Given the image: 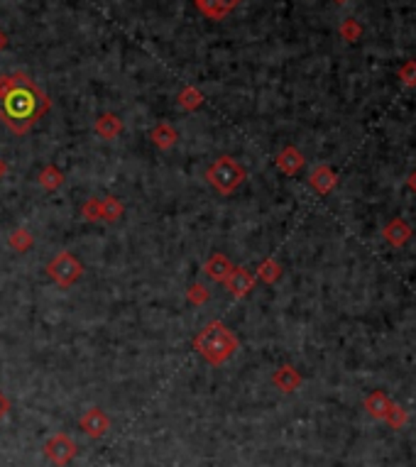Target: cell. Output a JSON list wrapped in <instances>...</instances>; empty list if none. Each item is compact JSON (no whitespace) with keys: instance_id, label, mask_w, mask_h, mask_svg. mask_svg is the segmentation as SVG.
Masks as SVG:
<instances>
[{"instance_id":"1","label":"cell","mask_w":416,"mask_h":467,"mask_svg":"<svg viewBox=\"0 0 416 467\" xmlns=\"http://www.w3.org/2000/svg\"><path fill=\"white\" fill-rule=\"evenodd\" d=\"M49 111V98L27 73L0 76V117L15 135H25Z\"/></svg>"},{"instance_id":"2","label":"cell","mask_w":416,"mask_h":467,"mask_svg":"<svg viewBox=\"0 0 416 467\" xmlns=\"http://www.w3.org/2000/svg\"><path fill=\"white\" fill-rule=\"evenodd\" d=\"M194 348H196L198 355H201L206 362L220 365V362H225L238 350V338L225 328L223 323L213 321V323H208L206 328L198 333V338L194 340Z\"/></svg>"},{"instance_id":"3","label":"cell","mask_w":416,"mask_h":467,"mask_svg":"<svg viewBox=\"0 0 416 467\" xmlns=\"http://www.w3.org/2000/svg\"><path fill=\"white\" fill-rule=\"evenodd\" d=\"M206 179H208V184L213 186L218 194L228 196L245 181V169H242V164H238L233 157L223 155L208 167Z\"/></svg>"},{"instance_id":"4","label":"cell","mask_w":416,"mask_h":467,"mask_svg":"<svg viewBox=\"0 0 416 467\" xmlns=\"http://www.w3.org/2000/svg\"><path fill=\"white\" fill-rule=\"evenodd\" d=\"M81 272H84V267H81L79 260H76L71 252H59V255L47 264V274H49L59 286H64V289L71 286V284L81 277Z\"/></svg>"},{"instance_id":"5","label":"cell","mask_w":416,"mask_h":467,"mask_svg":"<svg viewBox=\"0 0 416 467\" xmlns=\"http://www.w3.org/2000/svg\"><path fill=\"white\" fill-rule=\"evenodd\" d=\"M45 455L49 457V460L54 462L56 467H64V465H69V462L73 460V455H76V445H73V440L69 438V435L56 433V435H51V438L47 440Z\"/></svg>"},{"instance_id":"6","label":"cell","mask_w":416,"mask_h":467,"mask_svg":"<svg viewBox=\"0 0 416 467\" xmlns=\"http://www.w3.org/2000/svg\"><path fill=\"white\" fill-rule=\"evenodd\" d=\"M79 426L89 438H101V435L111 429V418H108L101 409H89V411L81 416Z\"/></svg>"},{"instance_id":"7","label":"cell","mask_w":416,"mask_h":467,"mask_svg":"<svg viewBox=\"0 0 416 467\" xmlns=\"http://www.w3.org/2000/svg\"><path fill=\"white\" fill-rule=\"evenodd\" d=\"M382 235L392 247H404L411 240V225L404 218H392V220L384 225Z\"/></svg>"},{"instance_id":"8","label":"cell","mask_w":416,"mask_h":467,"mask_svg":"<svg viewBox=\"0 0 416 467\" xmlns=\"http://www.w3.org/2000/svg\"><path fill=\"white\" fill-rule=\"evenodd\" d=\"M223 284L228 286V291H231L233 296H248L255 286V277L248 272V269L233 267V272L228 274V279H225Z\"/></svg>"},{"instance_id":"9","label":"cell","mask_w":416,"mask_h":467,"mask_svg":"<svg viewBox=\"0 0 416 467\" xmlns=\"http://www.w3.org/2000/svg\"><path fill=\"white\" fill-rule=\"evenodd\" d=\"M240 0H196V8L208 20H223L233 8H238Z\"/></svg>"},{"instance_id":"10","label":"cell","mask_w":416,"mask_h":467,"mask_svg":"<svg viewBox=\"0 0 416 467\" xmlns=\"http://www.w3.org/2000/svg\"><path fill=\"white\" fill-rule=\"evenodd\" d=\"M309 181H311V186H314L319 194H331L333 189H336V184H338V176H336V172H333L331 167H326V164H321V167H316L314 172H311V176H309Z\"/></svg>"},{"instance_id":"11","label":"cell","mask_w":416,"mask_h":467,"mask_svg":"<svg viewBox=\"0 0 416 467\" xmlns=\"http://www.w3.org/2000/svg\"><path fill=\"white\" fill-rule=\"evenodd\" d=\"M277 167L287 174V176H294L299 169L304 167V155H301L297 147H284V150L279 152V157H277Z\"/></svg>"},{"instance_id":"12","label":"cell","mask_w":416,"mask_h":467,"mask_svg":"<svg viewBox=\"0 0 416 467\" xmlns=\"http://www.w3.org/2000/svg\"><path fill=\"white\" fill-rule=\"evenodd\" d=\"M203 272L208 274V279H213V282H225L228 279V274L233 272V264L231 260L225 255H213L211 260L206 262V267H203Z\"/></svg>"},{"instance_id":"13","label":"cell","mask_w":416,"mask_h":467,"mask_svg":"<svg viewBox=\"0 0 416 467\" xmlns=\"http://www.w3.org/2000/svg\"><path fill=\"white\" fill-rule=\"evenodd\" d=\"M123 130V123H120L118 115H113V113H103L101 117L96 120V133L101 135L103 139H115Z\"/></svg>"},{"instance_id":"14","label":"cell","mask_w":416,"mask_h":467,"mask_svg":"<svg viewBox=\"0 0 416 467\" xmlns=\"http://www.w3.org/2000/svg\"><path fill=\"white\" fill-rule=\"evenodd\" d=\"M299 382H301V377H299V372L294 367H281L275 374V384L281 391H294L299 387Z\"/></svg>"},{"instance_id":"15","label":"cell","mask_w":416,"mask_h":467,"mask_svg":"<svg viewBox=\"0 0 416 467\" xmlns=\"http://www.w3.org/2000/svg\"><path fill=\"white\" fill-rule=\"evenodd\" d=\"M389 401H387V396L382 394V391H375V394L367 399V411L372 413V416H377V418H384L387 416V411H389Z\"/></svg>"},{"instance_id":"16","label":"cell","mask_w":416,"mask_h":467,"mask_svg":"<svg viewBox=\"0 0 416 467\" xmlns=\"http://www.w3.org/2000/svg\"><path fill=\"white\" fill-rule=\"evenodd\" d=\"M123 216V203H118V201L113 198V196H108V198L101 201V218L103 220H118V218Z\"/></svg>"},{"instance_id":"17","label":"cell","mask_w":416,"mask_h":467,"mask_svg":"<svg viewBox=\"0 0 416 467\" xmlns=\"http://www.w3.org/2000/svg\"><path fill=\"white\" fill-rule=\"evenodd\" d=\"M152 139H154V145L167 150V147H172L176 142V133H174V128H169V125H159V128L152 130Z\"/></svg>"},{"instance_id":"18","label":"cell","mask_w":416,"mask_h":467,"mask_svg":"<svg viewBox=\"0 0 416 467\" xmlns=\"http://www.w3.org/2000/svg\"><path fill=\"white\" fill-rule=\"evenodd\" d=\"M279 274H281V267L277 264L275 260H264L262 264H259V269H257V277L262 279V282H267V284H275L277 279H279Z\"/></svg>"},{"instance_id":"19","label":"cell","mask_w":416,"mask_h":467,"mask_svg":"<svg viewBox=\"0 0 416 467\" xmlns=\"http://www.w3.org/2000/svg\"><path fill=\"white\" fill-rule=\"evenodd\" d=\"M62 181H64V176H62V172H59L56 167H47V169H42V172H40V184L45 186V189L54 191L56 186H62Z\"/></svg>"},{"instance_id":"20","label":"cell","mask_w":416,"mask_h":467,"mask_svg":"<svg viewBox=\"0 0 416 467\" xmlns=\"http://www.w3.org/2000/svg\"><path fill=\"white\" fill-rule=\"evenodd\" d=\"M362 34V27L358 20H353V17H348L343 25H340V37L345 39V42H358Z\"/></svg>"},{"instance_id":"21","label":"cell","mask_w":416,"mask_h":467,"mask_svg":"<svg viewBox=\"0 0 416 467\" xmlns=\"http://www.w3.org/2000/svg\"><path fill=\"white\" fill-rule=\"evenodd\" d=\"M400 78H402V84L404 86L414 89L416 86V59H409V62L400 69Z\"/></svg>"},{"instance_id":"22","label":"cell","mask_w":416,"mask_h":467,"mask_svg":"<svg viewBox=\"0 0 416 467\" xmlns=\"http://www.w3.org/2000/svg\"><path fill=\"white\" fill-rule=\"evenodd\" d=\"M201 91H196V89H184L181 91V95H179V103L181 106H186V108H196V106H201Z\"/></svg>"},{"instance_id":"23","label":"cell","mask_w":416,"mask_h":467,"mask_svg":"<svg viewBox=\"0 0 416 467\" xmlns=\"http://www.w3.org/2000/svg\"><path fill=\"white\" fill-rule=\"evenodd\" d=\"M189 301H192V304H206L208 289L203 284H192V286H189Z\"/></svg>"},{"instance_id":"24","label":"cell","mask_w":416,"mask_h":467,"mask_svg":"<svg viewBox=\"0 0 416 467\" xmlns=\"http://www.w3.org/2000/svg\"><path fill=\"white\" fill-rule=\"evenodd\" d=\"M30 233L27 230H17V233H12V247L15 250H25V247H30Z\"/></svg>"},{"instance_id":"25","label":"cell","mask_w":416,"mask_h":467,"mask_svg":"<svg viewBox=\"0 0 416 467\" xmlns=\"http://www.w3.org/2000/svg\"><path fill=\"white\" fill-rule=\"evenodd\" d=\"M84 216L89 218V220H96V218H101V201H98V198L89 201V203L84 206Z\"/></svg>"},{"instance_id":"26","label":"cell","mask_w":416,"mask_h":467,"mask_svg":"<svg viewBox=\"0 0 416 467\" xmlns=\"http://www.w3.org/2000/svg\"><path fill=\"white\" fill-rule=\"evenodd\" d=\"M8 411H10V401H8V396L0 391V418L5 416Z\"/></svg>"},{"instance_id":"27","label":"cell","mask_w":416,"mask_h":467,"mask_svg":"<svg viewBox=\"0 0 416 467\" xmlns=\"http://www.w3.org/2000/svg\"><path fill=\"white\" fill-rule=\"evenodd\" d=\"M406 186L416 194V172H411L409 176H406Z\"/></svg>"},{"instance_id":"28","label":"cell","mask_w":416,"mask_h":467,"mask_svg":"<svg viewBox=\"0 0 416 467\" xmlns=\"http://www.w3.org/2000/svg\"><path fill=\"white\" fill-rule=\"evenodd\" d=\"M3 47H5V37H3V34H0V49H3Z\"/></svg>"},{"instance_id":"29","label":"cell","mask_w":416,"mask_h":467,"mask_svg":"<svg viewBox=\"0 0 416 467\" xmlns=\"http://www.w3.org/2000/svg\"><path fill=\"white\" fill-rule=\"evenodd\" d=\"M3 174H5V164H3V161H0V176H3Z\"/></svg>"},{"instance_id":"30","label":"cell","mask_w":416,"mask_h":467,"mask_svg":"<svg viewBox=\"0 0 416 467\" xmlns=\"http://www.w3.org/2000/svg\"><path fill=\"white\" fill-rule=\"evenodd\" d=\"M336 3H340V5H343V3H348V0H336Z\"/></svg>"}]
</instances>
